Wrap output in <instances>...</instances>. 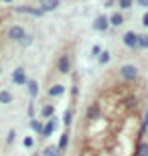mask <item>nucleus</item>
I'll use <instances>...</instances> for the list:
<instances>
[{
  "label": "nucleus",
  "mask_w": 148,
  "mask_h": 156,
  "mask_svg": "<svg viewBox=\"0 0 148 156\" xmlns=\"http://www.w3.org/2000/svg\"><path fill=\"white\" fill-rule=\"evenodd\" d=\"M63 93H65V87L63 85H53L51 89H49V95H51V98H61Z\"/></svg>",
  "instance_id": "15"
},
{
  "label": "nucleus",
  "mask_w": 148,
  "mask_h": 156,
  "mask_svg": "<svg viewBox=\"0 0 148 156\" xmlns=\"http://www.w3.org/2000/svg\"><path fill=\"white\" fill-rule=\"evenodd\" d=\"M120 77L126 81H134L138 77V67L136 65H124L122 69H120Z\"/></svg>",
  "instance_id": "1"
},
{
  "label": "nucleus",
  "mask_w": 148,
  "mask_h": 156,
  "mask_svg": "<svg viewBox=\"0 0 148 156\" xmlns=\"http://www.w3.org/2000/svg\"><path fill=\"white\" fill-rule=\"evenodd\" d=\"M39 8L43 12H53L59 8V0H39Z\"/></svg>",
  "instance_id": "6"
},
{
  "label": "nucleus",
  "mask_w": 148,
  "mask_h": 156,
  "mask_svg": "<svg viewBox=\"0 0 148 156\" xmlns=\"http://www.w3.org/2000/svg\"><path fill=\"white\" fill-rule=\"evenodd\" d=\"M27 85H29L31 98H37V95H39V83H37V81H33V79H29V81H27Z\"/></svg>",
  "instance_id": "14"
},
{
  "label": "nucleus",
  "mask_w": 148,
  "mask_h": 156,
  "mask_svg": "<svg viewBox=\"0 0 148 156\" xmlns=\"http://www.w3.org/2000/svg\"><path fill=\"white\" fill-rule=\"evenodd\" d=\"M67 146H69V130H65L61 134V138H59L57 148H59V152H63V150H67Z\"/></svg>",
  "instance_id": "12"
},
{
  "label": "nucleus",
  "mask_w": 148,
  "mask_h": 156,
  "mask_svg": "<svg viewBox=\"0 0 148 156\" xmlns=\"http://www.w3.org/2000/svg\"><path fill=\"white\" fill-rule=\"evenodd\" d=\"M14 136H16V132H14V130H10V132H8V136H6V142H8V144H12V142H14Z\"/></svg>",
  "instance_id": "28"
},
{
  "label": "nucleus",
  "mask_w": 148,
  "mask_h": 156,
  "mask_svg": "<svg viewBox=\"0 0 148 156\" xmlns=\"http://www.w3.org/2000/svg\"><path fill=\"white\" fill-rule=\"evenodd\" d=\"M122 41H124V45H126V47H130V49H136V47H138V33H134V30H128Z\"/></svg>",
  "instance_id": "5"
},
{
  "label": "nucleus",
  "mask_w": 148,
  "mask_h": 156,
  "mask_svg": "<svg viewBox=\"0 0 148 156\" xmlns=\"http://www.w3.org/2000/svg\"><path fill=\"white\" fill-rule=\"evenodd\" d=\"M41 116L47 118V120H49V118H53V116H55V105H53V104L43 105V110H41Z\"/></svg>",
  "instance_id": "13"
},
{
  "label": "nucleus",
  "mask_w": 148,
  "mask_h": 156,
  "mask_svg": "<svg viewBox=\"0 0 148 156\" xmlns=\"http://www.w3.org/2000/svg\"><path fill=\"white\" fill-rule=\"evenodd\" d=\"M2 2H14V0H2Z\"/></svg>",
  "instance_id": "32"
},
{
  "label": "nucleus",
  "mask_w": 148,
  "mask_h": 156,
  "mask_svg": "<svg viewBox=\"0 0 148 156\" xmlns=\"http://www.w3.org/2000/svg\"><path fill=\"white\" fill-rule=\"evenodd\" d=\"M93 29L96 30H102V33H106V30L110 29V20H108V16H97L96 18V23H93Z\"/></svg>",
  "instance_id": "9"
},
{
  "label": "nucleus",
  "mask_w": 148,
  "mask_h": 156,
  "mask_svg": "<svg viewBox=\"0 0 148 156\" xmlns=\"http://www.w3.org/2000/svg\"><path fill=\"white\" fill-rule=\"evenodd\" d=\"M136 156H148V142H142V144L138 146Z\"/></svg>",
  "instance_id": "22"
},
{
  "label": "nucleus",
  "mask_w": 148,
  "mask_h": 156,
  "mask_svg": "<svg viewBox=\"0 0 148 156\" xmlns=\"http://www.w3.org/2000/svg\"><path fill=\"white\" fill-rule=\"evenodd\" d=\"M12 81H14L16 85H27V81H29L27 71H24L23 67H16V69L12 71Z\"/></svg>",
  "instance_id": "4"
},
{
  "label": "nucleus",
  "mask_w": 148,
  "mask_h": 156,
  "mask_svg": "<svg viewBox=\"0 0 148 156\" xmlns=\"http://www.w3.org/2000/svg\"><path fill=\"white\" fill-rule=\"evenodd\" d=\"M14 10H16V12H20V14H33V16H45V12L41 10L39 6H29V4H23V6H16Z\"/></svg>",
  "instance_id": "2"
},
{
  "label": "nucleus",
  "mask_w": 148,
  "mask_h": 156,
  "mask_svg": "<svg viewBox=\"0 0 148 156\" xmlns=\"http://www.w3.org/2000/svg\"><path fill=\"white\" fill-rule=\"evenodd\" d=\"M138 6H142V8L148 10V0H138Z\"/></svg>",
  "instance_id": "29"
},
{
  "label": "nucleus",
  "mask_w": 148,
  "mask_h": 156,
  "mask_svg": "<svg viewBox=\"0 0 148 156\" xmlns=\"http://www.w3.org/2000/svg\"><path fill=\"white\" fill-rule=\"evenodd\" d=\"M132 4H134V0H118V6L122 8V10H128V8H132Z\"/></svg>",
  "instance_id": "24"
},
{
  "label": "nucleus",
  "mask_w": 148,
  "mask_h": 156,
  "mask_svg": "<svg viewBox=\"0 0 148 156\" xmlns=\"http://www.w3.org/2000/svg\"><path fill=\"white\" fill-rule=\"evenodd\" d=\"M23 144H24V148H33V144H34V140H33V136H27V138L23 140Z\"/></svg>",
  "instance_id": "27"
},
{
  "label": "nucleus",
  "mask_w": 148,
  "mask_h": 156,
  "mask_svg": "<svg viewBox=\"0 0 148 156\" xmlns=\"http://www.w3.org/2000/svg\"><path fill=\"white\" fill-rule=\"evenodd\" d=\"M99 51H102V49H99V47H97V45L93 47V49H91V53H93V55H99Z\"/></svg>",
  "instance_id": "31"
},
{
  "label": "nucleus",
  "mask_w": 148,
  "mask_h": 156,
  "mask_svg": "<svg viewBox=\"0 0 148 156\" xmlns=\"http://www.w3.org/2000/svg\"><path fill=\"white\" fill-rule=\"evenodd\" d=\"M43 156H59V148H57L55 144L47 146V148H45V152H43Z\"/></svg>",
  "instance_id": "19"
},
{
  "label": "nucleus",
  "mask_w": 148,
  "mask_h": 156,
  "mask_svg": "<svg viewBox=\"0 0 148 156\" xmlns=\"http://www.w3.org/2000/svg\"><path fill=\"white\" fill-rule=\"evenodd\" d=\"M142 24H144V27H148V10L144 12V16H142Z\"/></svg>",
  "instance_id": "30"
},
{
  "label": "nucleus",
  "mask_w": 148,
  "mask_h": 156,
  "mask_svg": "<svg viewBox=\"0 0 148 156\" xmlns=\"http://www.w3.org/2000/svg\"><path fill=\"white\" fill-rule=\"evenodd\" d=\"M0 73H2V71H0Z\"/></svg>",
  "instance_id": "33"
},
{
  "label": "nucleus",
  "mask_w": 148,
  "mask_h": 156,
  "mask_svg": "<svg viewBox=\"0 0 148 156\" xmlns=\"http://www.w3.org/2000/svg\"><path fill=\"white\" fill-rule=\"evenodd\" d=\"M57 69H59V73H69V69H71V61H69V55H61V57H59Z\"/></svg>",
  "instance_id": "8"
},
{
  "label": "nucleus",
  "mask_w": 148,
  "mask_h": 156,
  "mask_svg": "<svg viewBox=\"0 0 148 156\" xmlns=\"http://www.w3.org/2000/svg\"><path fill=\"white\" fill-rule=\"evenodd\" d=\"M110 59H112V55H110L108 51H99V55H97V61H99V65H108Z\"/></svg>",
  "instance_id": "16"
},
{
  "label": "nucleus",
  "mask_w": 148,
  "mask_h": 156,
  "mask_svg": "<svg viewBox=\"0 0 148 156\" xmlns=\"http://www.w3.org/2000/svg\"><path fill=\"white\" fill-rule=\"evenodd\" d=\"M108 20H110L112 27H122V24H124V14H122V12H114L112 16H108Z\"/></svg>",
  "instance_id": "10"
},
{
  "label": "nucleus",
  "mask_w": 148,
  "mask_h": 156,
  "mask_svg": "<svg viewBox=\"0 0 148 156\" xmlns=\"http://www.w3.org/2000/svg\"><path fill=\"white\" fill-rule=\"evenodd\" d=\"M124 105H126V108H128V110H134V108H136V105H138V99L134 98V95H128V98L124 99Z\"/></svg>",
  "instance_id": "17"
},
{
  "label": "nucleus",
  "mask_w": 148,
  "mask_h": 156,
  "mask_svg": "<svg viewBox=\"0 0 148 156\" xmlns=\"http://www.w3.org/2000/svg\"><path fill=\"white\" fill-rule=\"evenodd\" d=\"M27 35V33H24V29L23 27H10V30H8V39L10 41H16V43H20V39H23V37Z\"/></svg>",
  "instance_id": "7"
},
{
  "label": "nucleus",
  "mask_w": 148,
  "mask_h": 156,
  "mask_svg": "<svg viewBox=\"0 0 148 156\" xmlns=\"http://www.w3.org/2000/svg\"><path fill=\"white\" fill-rule=\"evenodd\" d=\"M71 120H73V112H71V110H65V114H63V124H65V126L69 128Z\"/></svg>",
  "instance_id": "21"
},
{
  "label": "nucleus",
  "mask_w": 148,
  "mask_h": 156,
  "mask_svg": "<svg viewBox=\"0 0 148 156\" xmlns=\"http://www.w3.org/2000/svg\"><path fill=\"white\" fill-rule=\"evenodd\" d=\"M10 101H12V93L2 89V91H0V104H10Z\"/></svg>",
  "instance_id": "18"
},
{
  "label": "nucleus",
  "mask_w": 148,
  "mask_h": 156,
  "mask_svg": "<svg viewBox=\"0 0 148 156\" xmlns=\"http://www.w3.org/2000/svg\"><path fill=\"white\" fill-rule=\"evenodd\" d=\"M20 45H23V47H29V45H33V37H31V35H24L23 39H20Z\"/></svg>",
  "instance_id": "26"
},
{
  "label": "nucleus",
  "mask_w": 148,
  "mask_h": 156,
  "mask_svg": "<svg viewBox=\"0 0 148 156\" xmlns=\"http://www.w3.org/2000/svg\"><path fill=\"white\" fill-rule=\"evenodd\" d=\"M138 47L140 49H148V35H138Z\"/></svg>",
  "instance_id": "20"
},
{
  "label": "nucleus",
  "mask_w": 148,
  "mask_h": 156,
  "mask_svg": "<svg viewBox=\"0 0 148 156\" xmlns=\"http://www.w3.org/2000/svg\"><path fill=\"white\" fill-rule=\"evenodd\" d=\"M97 116H99V108H97V104H91L89 108H87L85 118H87L89 122H93V120H97Z\"/></svg>",
  "instance_id": "11"
},
{
  "label": "nucleus",
  "mask_w": 148,
  "mask_h": 156,
  "mask_svg": "<svg viewBox=\"0 0 148 156\" xmlns=\"http://www.w3.org/2000/svg\"><path fill=\"white\" fill-rule=\"evenodd\" d=\"M57 126H59L57 118H55V116L49 118V120H47V124L43 126V132H41V136H43V138H49V136H53V132L57 130Z\"/></svg>",
  "instance_id": "3"
},
{
  "label": "nucleus",
  "mask_w": 148,
  "mask_h": 156,
  "mask_svg": "<svg viewBox=\"0 0 148 156\" xmlns=\"http://www.w3.org/2000/svg\"><path fill=\"white\" fill-rule=\"evenodd\" d=\"M31 128H33V132H37V134L43 132V124H41L39 120H31Z\"/></svg>",
  "instance_id": "23"
},
{
  "label": "nucleus",
  "mask_w": 148,
  "mask_h": 156,
  "mask_svg": "<svg viewBox=\"0 0 148 156\" xmlns=\"http://www.w3.org/2000/svg\"><path fill=\"white\" fill-rule=\"evenodd\" d=\"M148 130V110L144 112V118H142V128H140V134H144Z\"/></svg>",
  "instance_id": "25"
}]
</instances>
